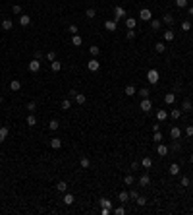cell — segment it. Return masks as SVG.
Listing matches in <instances>:
<instances>
[{"label": "cell", "instance_id": "obj_1", "mask_svg": "<svg viewBox=\"0 0 193 215\" xmlns=\"http://www.w3.org/2000/svg\"><path fill=\"white\" fill-rule=\"evenodd\" d=\"M147 80H149V84H158V70H155V68H151L149 72H147Z\"/></svg>", "mask_w": 193, "mask_h": 215}, {"label": "cell", "instance_id": "obj_2", "mask_svg": "<svg viewBox=\"0 0 193 215\" xmlns=\"http://www.w3.org/2000/svg\"><path fill=\"white\" fill-rule=\"evenodd\" d=\"M139 18H141L143 22H151V19H153V12H151L149 8H143V10L139 12Z\"/></svg>", "mask_w": 193, "mask_h": 215}, {"label": "cell", "instance_id": "obj_3", "mask_svg": "<svg viewBox=\"0 0 193 215\" xmlns=\"http://www.w3.org/2000/svg\"><path fill=\"white\" fill-rule=\"evenodd\" d=\"M139 107H141L143 113H149V110L153 109V103H151V99H149V97H145V99H141V105H139Z\"/></svg>", "mask_w": 193, "mask_h": 215}, {"label": "cell", "instance_id": "obj_4", "mask_svg": "<svg viewBox=\"0 0 193 215\" xmlns=\"http://www.w3.org/2000/svg\"><path fill=\"white\" fill-rule=\"evenodd\" d=\"M87 68H89V70H91V72H97V70H98V68H101V62H98L97 58H91V60H89V62H87Z\"/></svg>", "mask_w": 193, "mask_h": 215}, {"label": "cell", "instance_id": "obj_5", "mask_svg": "<svg viewBox=\"0 0 193 215\" xmlns=\"http://www.w3.org/2000/svg\"><path fill=\"white\" fill-rule=\"evenodd\" d=\"M39 70H41V62L37 60V58H33L29 62V72H39Z\"/></svg>", "mask_w": 193, "mask_h": 215}, {"label": "cell", "instance_id": "obj_6", "mask_svg": "<svg viewBox=\"0 0 193 215\" xmlns=\"http://www.w3.org/2000/svg\"><path fill=\"white\" fill-rule=\"evenodd\" d=\"M182 113H183L182 109H172L170 110V118L172 120H180V118H182Z\"/></svg>", "mask_w": 193, "mask_h": 215}, {"label": "cell", "instance_id": "obj_7", "mask_svg": "<svg viewBox=\"0 0 193 215\" xmlns=\"http://www.w3.org/2000/svg\"><path fill=\"white\" fill-rule=\"evenodd\" d=\"M124 16H126V10H124L122 6H116V8H114V18H116V19H122Z\"/></svg>", "mask_w": 193, "mask_h": 215}, {"label": "cell", "instance_id": "obj_8", "mask_svg": "<svg viewBox=\"0 0 193 215\" xmlns=\"http://www.w3.org/2000/svg\"><path fill=\"white\" fill-rule=\"evenodd\" d=\"M104 27H106V31H116V29H118L116 22H112V19H106V22H104Z\"/></svg>", "mask_w": 193, "mask_h": 215}, {"label": "cell", "instance_id": "obj_9", "mask_svg": "<svg viewBox=\"0 0 193 215\" xmlns=\"http://www.w3.org/2000/svg\"><path fill=\"white\" fill-rule=\"evenodd\" d=\"M170 136H172V140H180V138H182V130H180L178 126H174L170 130Z\"/></svg>", "mask_w": 193, "mask_h": 215}, {"label": "cell", "instance_id": "obj_10", "mask_svg": "<svg viewBox=\"0 0 193 215\" xmlns=\"http://www.w3.org/2000/svg\"><path fill=\"white\" fill-rule=\"evenodd\" d=\"M50 147L52 149H60V147H62V140L60 138H50Z\"/></svg>", "mask_w": 193, "mask_h": 215}, {"label": "cell", "instance_id": "obj_11", "mask_svg": "<svg viewBox=\"0 0 193 215\" xmlns=\"http://www.w3.org/2000/svg\"><path fill=\"white\" fill-rule=\"evenodd\" d=\"M168 172H170L172 176H178V175H180V165H178V163H172L170 169H168Z\"/></svg>", "mask_w": 193, "mask_h": 215}, {"label": "cell", "instance_id": "obj_12", "mask_svg": "<svg viewBox=\"0 0 193 215\" xmlns=\"http://www.w3.org/2000/svg\"><path fill=\"white\" fill-rule=\"evenodd\" d=\"M62 202H64L66 205H72L73 202H75V198H73V194H68V192H64V200H62Z\"/></svg>", "mask_w": 193, "mask_h": 215}, {"label": "cell", "instance_id": "obj_13", "mask_svg": "<svg viewBox=\"0 0 193 215\" xmlns=\"http://www.w3.org/2000/svg\"><path fill=\"white\" fill-rule=\"evenodd\" d=\"M29 23H31V18H29V16H21V14H19V25H21V27H27Z\"/></svg>", "mask_w": 193, "mask_h": 215}, {"label": "cell", "instance_id": "obj_14", "mask_svg": "<svg viewBox=\"0 0 193 215\" xmlns=\"http://www.w3.org/2000/svg\"><path fill=\"white\" fill-rule=\"evenodd\" d=\"M166 118H168V113H166V110H164V109H158V110H157V120L164 122V120H166Z\"/></svg>", "mask_w": 193, "mask_h": 215}, {"label": "cell", "instance_id": "obj_15", "mask_svg": "<svg viewBox=\"0 0 193 215\" xmlns=\"http://www.w3.org/2000/svg\"><path fill=\"white\" fill-rule=\"evenodd\" d=\"M141 167L143 169H151L153 167V159H151V157H143L141 159Z\"/></svg>", "mask_w": 193, "mask_h": 215}, {"label": "cell", "instance_id": "obj_16", "mask_svg": "<svg viewBox=\"0 0 193 215\" xmlns=\"http://www.w3.org/2000/svg\"><path fill=\"white\" fill-rule=\"evenodd\" d=\"M157 153L160 155V157H166L168 155V147L162 146V143H158V146H157Z\"/></svg>", "mask_w": 193, "mask_h": 215}, {"label": "cell", "instance_id": "obj_17", "mask_svg": "<svg viewBox=\"0 0 193 215\" xmlns=\"http://www.w3.org/2000/svg\"><path fill=\"white\" fill-rule=\"evenodd\" d=\"M12 27H14V22H12V19H8V18L2 19V29H4V31H10Z\"/></svg>", "mask_w": 193, "mask_h": 215}, {"label": "cell", "instance_id": "obj_18", "mask_svg": "<svg viewBox=\"0 0 193 215\" xmlns=\"http://www.w3.org/2000/svg\"><path fill=\"white\" fill-rule=\"evenodd\" d=\"M10 89H12V91H19V89H21V81H19V80H12Z\"/></svg>", "mask_w": 193, "mask_h": 215}, {"label": "cell", "instance_id": "obj_19", "mask_svg": "<svg viewBox=\"0 0 193 215\" xmlns=\"http://www.w3.org/2000/svg\"><path fill=\"white\" fill-rule=\"evenodd\" d=\"M135 25H137V19L126 18V27H128V29H135Z\"/></svg>", "mask_w": 193, "mask_h": 215}, {"label": "cell", "instance_id": "obj_20", "mask_svg": "<svg viewBox=\"0 0 193 215\" xmlns=\"http://www.w3.org/2000/svg\"><path fill=\"white\" fill-rule=\"evenodd\" d=\"M174 101H176V93H166L164 95V103H166V105H172Z\"/></svg>", "mask_w": 193, "mask_h": 215}, {"label": "cell", "instance_id": "obj_21", "mask_svg": "<svg viewBox=\"0 0 193 215\" xmlns=\"http://www.w3.org/2000/svg\"><path fill=\"white\" fill-rule=\"evenodd\" d=\"M98 204H101L102 208H108V209H112V202H110L108 198H101V200H98Z\"/></svg>", "mask_w": 193, "mask_h": 215}, {"label": "cell", "instance_id": "obj_22", "mask_svg": "<svg viewBox=\"0 0 193 215\" xmlns=\"http://www.w3.org/2000/svg\"><path fill=\"white\" fill-rule=\"evenodd\" d=\"M8 134H10V130H8L6 126H2V128H0V143H2L4 140L8 138Z\"/></svg>", "mask_w": 193, "mask_h": 215}, {"label": "cell", "instance_id": "obj_23", "mask_svg": "<svg viewBox=\"0 0 193 215\" xmlns=\"http://www.w3.org/2000/svg\"><path fill=\"white\" fill-rule=\"evenodd\" d=\"M139 184H141V186H149V184H151V176H149V175H141Z\"/></svg>", "mask_w": 193, "mask_h": 215}, {"label": "cell", "instance_id": "obj_24", "mask_svg": "<svg viewBox=\"0 0 193 215\" xmlns=\"http://www.w3.org/2000/svg\"><path fill=\"white\" fill-rule=\"evenodd\" d=\"M79 165H81V169H89V167H91L89 157H81V159H79Z\"/></svg>", "mask_w": 193, "mask_h": 215}, {"label": "cell", "instance_id": "obj_25", "mask_svg": "<svg viewBox=\"0 0 193 215\" xmlns=\"http://www.w3.org/2000/svg\"><path fill=\"white\" fill-rule=\"evenodd\" d=\"M50 70L52 72H60V70H62V64H60L58 60H52L50 62Z\"/></svg>", "mask_w": 193, "mask_h": 215}, {"label": "cell", "instance_id": "obj_26", "mask_svg": "<svg viewBox=\"0 0 193 215\" xmlns=\"http://www.w3.org/2000/svg\"><path fill=\"white\" fill-rule=\"evenodd\" d=\"M118 200H120L122 204H126V202L129 200V192H126V190H124V192H120V194H118Z\"/></svg>", "mask_w": 193, "mask_h": 215}, {"label": "cell", "instance_id": "obj_27", "mask_svg": "<svg viewBox=\"0 0 193 215\" xmlns=\"http://www.w3.org/2000/svg\"><path fill=\"white\" fill-rule=\"evenodd\" d=\"M193 109V105H191V101L189 99H186V101L182 103V110H186V113H189V110Z\"/></svg>", "mask_w": 193, "mask_h": 215}, {"label": "cell", "instance_id": "obj_28", "mask_svg": "<svg viewBox=\"0 0 193 215\" xmlns=\"http://www.w3.org/2000/svg\"><path fill=\"white\" fill-rule=\"evenodd\" d=\"M162 22L166 23V25H172V23H174V16H172V14H164Z\"/></svg>", "mask_w": 193, "mask_h": 215}, {"label": "cell", "instance_id": "obj_29", "mask_svg": "<svg viewBox=\"0 0 193 215\" xmlns=\"http://www.w3.org/2000/svg\"><path fill=\"white\" fill-rule=\"evenodd\" d=\"M75 101L79 103V105H85V103H87V97H85L83 93H79V91H77V95H75Z\"/></svg>", "mask_w": 193, "mask_h": 215}, {"label": "cell", "instance_id": "obj_30", "mask_svg": "<svg viewBox=\"0 0 193 215\" xmlns=\"http://www.w3.org/2000/svg\"><path fill=\"white\" fill-rule=\"evenodd\" d=\"M56 190H58V192H66V190H68V184H66V180H60V182L56 184Z\"/></svg>", "mask_w": 193, "mask_h": 215}, {"label": "cell", "instance_id": "obj_31", "mask_svg": "<svg viewBox=\"0 0 193 215\" xmlns=\"http://www.w3.org/2000/svg\"><path fill=\"white\" fill-rule=\"evenodd\" d=\"M126 95H128V97H133L135 95V85H126Z\"/></svg>", "mask_w": 193, "mask_h": 215}, {"label": "cell", "instance_id": "obj_32", "mask_svg": "<svg viewBox=\"0 0 193 215\" xmlns=\"http://www.w3.org/2000/svg\"><path fill=\"white\" fill-rule=\"evenodd\" d=\"M27 126H37V118H35V114H29V116H27Z\"/></svg>", "mask_w": 193, "mask_h": 215}, {"label": "cell", "instance_id": "obj_33", "mask_svg": "<svg viewBox=\"0 0 193 215\" xmlns=\"http://www.w3.org/2000/svg\"><path fill=\"white\" fill-rule=\"evenodd\" d=\"M85 16H87L89 19H93L97 16V12H95V8H87V10H85Z\"/></svg>", "mask_w": 193, "mask_h": 215}, {"label": "cell", "instance_id": "obj_34", "mask_svg": "<svg viewBox=\"0 0 193 215\" xmlns=\"http://www.w3.org/2000/svg\"><path fill=\"white\" fill-rule=\"evenodd\" d=\"M133 182H135V178H133L131 175H126V176H124V184H126V186H131Z\"/></svg>", "mask_w": 193, "mask_h": 215}, {"label": "cell", "instance_id": "obj_35", "mask_svg": "<svg viewBox=\"0 0 193 215\" xmlns=\"http://www.w3.org/2000/svg\"><path fill=\"white\" fill-rule=\"evenodd\" d=\"M164 41H174V31H172V29L164 31Z\"/></svg>", "mask_w": 193, "mask_h": 215}, {"label": "cell", "instance_id": "obj_36", "mask_svg": "<svg viewBox=\"0 0 193 215\" xmlns=\"http://www.w3.org/2000/svg\"><path fill=\"white\" fill-rule=\"evenodd\" d=\"M155 51H157V52H164V51H166V45H164V43H160V41H158V43L155 45Z\"/></svg>", "mask_w": 193, "mask_h": 215}, {"label": "cell", "instance_id": "obj_37", "mask_svg": "<svg viewBox=\"0 0 193 215\" xmlns=\"http://www.w3.org/2000/svg\"><path fill=\"white\" fill-rule=\"evenodd\" d=\"M72 45H73V47H79V45H81V35H73L72 37Z\"/></svg>", "mask_w": 193, "mask_h": 215}, {"label": "cell", "instance_id": "obj_38", "mask_svg": "<svg viewBox=\"0 0 193 215\" xmlns=\"http://www.w3.org/2000/svg\"><path fill=\"white\" fill-rule=\"evenodd\" d=\"M160 25H162L160 19H151V27H153V29H160Z\"/></svg>", "mask_w": 193, "mask_h": 215}, {"label": "cell", "instance_id": "obj_39", "mask_svg": "<svg viewBox=\"0 0 193 215\" xmlns=\"http://www.w3.org/2000/svg\"><path fill=\"white\" fill-rule=\"evenodd\" d=\"M48 128H50V130H58V128H60V122H58V120H50V122H48Z\"/></svg>", "mask_w": 193, "mask_h": 215}, {"label": "cell", "instance_id": "obj_40", "mask_svg": "<svg viewBox=\"0 0 193 215\" xmlns=\"http://www.w3.org/2000/svg\"><path fill=\"white\" fill-rule=\"evenodd\" d=\"M77 31H79V29H77V25H75V23L68 25V33H72V35H77Z\"/></svg>", "mask_w": 193, "mask_h": 215}, {"label": "cell", "instance_id": "obj_41", "mask_svg": "<svg viewBox=\"0 0 193 215\" xmlns=\"http://www.w3.org/2000/svg\"><path fill=\"white\" fill-rule=\"evenodd\" d=\"M139 95H141V99H145V97H149V95H151V91L147 87H143V89H139Z\"/></svg>", "mask_w": 193, "mask_h": 215}, {"label": "cell", "instance_id": "obj_42", "mask_svg": "<svg viewBox=\"0 0 193 215\" xmlns=\"http://www.w3.org/2000/svg\"><path fill=\"white\" fill-rule=\"evenodd\" d=\"M153 140H155V142H157V143H160V142H162V134H160V130H158V132H155Z\"/></svg>", "mask_w": 193, "mask_h": 215}, {"label": "cell", "instance_id": "obj_43", "mask_svg": "<svg viewBox=\"0 0 193 215\" xmlns=\"http://www.w3.org/2000/svg\"><path fill=\"white\" fill-rule=\"evenodd\" d=\"M89 52H91V54H93V56H97V54H98V52H101V49H98V47H97V45H93V47H91V49H89Z\"/></svg>", "mask_w": 193, "mask_h": 215}, {"label": "cell", "instance_id": "obj_44", "mask_svg": "<svg viewBox=\"0 0 193 215\" xmlns=\"http://www.w3.org/2000/svg\"><path fill=\"white\" fill-rule=\"evenodd\" d=\"M25 109H27V110H29V113H35V109H37V105H35V103H33V101H29V103H27V107H25Z\"/></svg>", "mask_w": 193, "mask_h": 215}, {"label": "cell", "instance_id": "obj_45", "mask_svg": "<svg viewBox=\"0 0 193 215\" xmlns=\"http://www.w3.org/2000/svg\"><path fill=\"white\" fill-rule=\"evenodd\" d=\"M70 107H72V101H70V99H64V101H62V109H64V110H68Z\"/></svg>", "mask_w": 193, "mask_h": 215}, {"label": "cell", "instance_id": "obj_46", "mask_svg": "<svg viewBox=\"0 0 193 215\" xmlns=\"http://www.w3.org/2000/svg\"><path fill=\"white\" fill-rule=\"evenodd\" d=\"M180 186H189V176H182V180H180Z\"/></svg>", "mask_w": 193, "mask_h": 215}, {"label": "cell", "instance_id": "obj_47", "mask_svg": "<svg viewBox=\"0 0 193 215\" xmlns=\"http://www.w3.org/2000/svg\"><path fill=\"white\" fill-rule=\"evenodd\" d=\"M182 29H183V31H189V29H191V23L187 22V19H186V22H182Z\"/></svg>", "mask_w": 193, "mask_h": 215}, {"label": "cell", "instance_id": "obj_48", "mask_svg": "<svg viewBox=\"0 0 193 215\" xmlns=\"http://www.w3.org/2000/svg\"><path fill=\"white\" fill-rule=\"evenodd\" d=\"M147 204V198L145 196H137V205H145Z\"/></svg>", "mask_w": 193, "mask_h": 215}, {"label": "cell", "instance_id": "obj_49", "mask_svg": "<svg viewBox=\"0 0 193 215\" xmlns=\"http://www.w3.org/2000/svg\"><path fill=\"white\" fill-rule=\"evenodd\" d=\"M12 12H14V14H21V6H19V4H14V6H12Z\"/></svg>", "mask_w": 193, "mask_h": 215}, {"label": "cell", "instance_id": "obj_50", "mask_svg": "<svg viewBox=\"0 0 193 215\" xmlns=\"http://www.w3.org/2000/svg\"><path fill=\"white\" fill-rule=\"evenodd\" d=\"M176 6H178V8H186L187 6V0H176Z\"/></svg>", "mask_w": 193, "mask_h": 215}, {"label": "cell", "instance_id": "obj_51", "mask_svg": "<svg viewBox=\"0 0 193 215\" xmlns=\"http://www.w3.org/2000/svg\"><path fill=\"white\" fill-rule=\"evenodd\" d=\"M47 58H48V60H50V62H52V60H56V52H54V51H50V52H47Z\"/></svg>", "mask_w": 193, "mask_h": 215}, {"label": "cell", "instance_id": "obj_52", "mask_svg": "<svg viewBox=\"0 0 193 215\" xmlns=\"http://www.w3.org/2000/svg\"><path fill=\"white\" fill-rule=\"evenodd\" d=\"M186 136H187V138H193V126H187L186 128Z\"/></svg>", "mask_w": 193, "mask_h": 215}, {"label": "cell", "instance_id": "obj_53", "mask_svg": "<svg viewBox=\"0 0 193 215\" xmlns=\"http://www.w3.org/2000/svg\"><path fill=\"white\" fill-rule=\"evenodd\" d=\"M137 196H139L137 190H131V192H129V200H137Z\"/></svg>", "mask_w": 193, "mask_h": 215}, {"label": "cell", "instance_id": "obj_54", "mask_svg": "<svg viewBox=\"0 0 193 215\" xmlns=\"http://www.w3.org/2000/svg\"><path fill=\"white\" fill-rule=\"evenodd\" d=\"M114 213H116V215H124L126 209H124V208H116V209H114Z\"/></svg>", "mask_w": 193, "mask_h": 215}, {"label": "cell", "instance_id": "obj_55", "mask_svg": "<svg viewBox=\"0 0 193 215\" xmlns=\"http://www.w3.org/2000/svg\"><path fill=\"white\" fill-rule=\"evenodd\" d=\"M128 39H129V41H131V39H135V31H133V29H129V31H128Z\"/></svg>", "mask_w": 193, "mask_h": 215}, {"label": "cell", "instance_id": "obj_56", "mask_svg": "<svg viewBox=\"0 0 193 215\" xmlns=\"http://www.w3.org/2000/svg\"><path fill=\"white\" fill-rule=\"evenodd\" d=\"M172 149H174V151H180L182 147H180V143H178V142H174V143H172Z\"/></svg>", "mask_w": 193, "mask_h": 215}, {"label": "cell", "instance_id": "obj_57", "mask_svg": "<svg viewBox=\"0 0 193 215\" xmlns=\"http://www.w3.org/2000/svg\"><path fill=\"white\" fill-rule=\"evenodd\" d=\"M35 58L41 60V58H43V52H41V51H35Z\"/></svg>", "mask_w": 193, "mask_h": 215}, {"label": "cell", "instance_id": "obj_58", "mask_svg": "<svg viewBox=\"0 0 193 215\" xmlns=\"http://www.w3.org/2000/svg\"><path fill=\"white\" fill-rule=\"evenodd\" d=\"M135 169H139V163H137V161H133V163H131V171H135Z\"/></svg>", "mask_w": 193, "mask_h": 215}, {"label": "cell", "instance_id": "obj_59", "mask_svg": "<svg viewBox=\"0 0 193 215\" xmlns=\"http://www.w3.org/2000/svg\"><path fill=\"white\" fill-rule=\"evenodd\" d=\"M189 16H193V6H191V8H189Z\"/></svg>", "mask_w": 193, "mask_h": 215}, {"label": "cell", "instance_id": "obj_60", "mask_svg": "<svg viewBox=\"0 0 193 215\" xmlns=\"http://www.w3.org/2000/svg\"><path fill=\"white\" fill-rule=\"evenodd\" d=\"M0 105H2V95H0Z\"/></svg>", "mask_w": 193, "mask_h": 215}, {"label": "cell", "instance_id": "obj_61", "mask_svg": "<svg viewBox=\"0 0 193 215\" xmlns=\"http://www.w3.org/2000/svg\"><path fill=\"white\" fill-rule=\"evenodd\" d=\"M189 159H191V161H193V153H191V155H189Z\"/></svg>", "mask_w": 193, "mask_h": 215}, {"label": "cell", "instance_id": "obj_62", "mask_svg": "<svg viewBox=\"0 0 193 215\" xmlns=\"http://www.w3.org/2000/svg\"><path fill=\"white\" fill-rule=\"evenodd\" d=\"M191 113H193V109H191Z\"/></svg>", "mask_w": 193, "mask_h": 215}]
</instances>
